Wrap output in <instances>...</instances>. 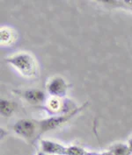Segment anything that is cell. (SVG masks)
<instances>
[{
	"label": "cell",
	"mask_w": 132,
	"mask_h": 155,
	"mask_svg": "<svg viewBox=\"0 0 132 155\" xmlns=\"http://www.w3.org/2000/svg\"><path fill=\"white\" fill-rule=\"evenodd\" d=\"M50 106L51 109H53V110H57L58 107H59V103H58L57 99H56V98H54V99H51V101H50Z\"/></svg>",
	"instance_id": "8fae6325"
},
{
	"label": "cell",
	"mask_w": 132,
	"mask_h": 155,
	"mask_svg": "<svg viewBox=\"0 0 132 155\" xmlns=\"http://www.w3.org/2000/svg\"><path fill=\"white\" fill-rule=\"evenodd\" d=\"M6 61L26 77H33L38 73L36 61L30 54L24 52L19 53L9 57Z\"/></svg>",
	"instance_id": "6da1fadb"
},
{
	"label": "cell",
	"mask_w": 132,
	"mask_h": 155,
	"mask_svg": "<svg viewBox=\"0 0 132 155\" xmlns=\"http://www.w3.org/2000/svg\"><path fill=\"white\" fill-rule=\"evenodd\" d=\"M15 35L14 32L12 29H9L7 27L1 28L0 31V42L2 45H9L14 41Z\"/></svg>",
	"instance_id": "ba28073f"
},
{
	"label": "cell",
	"mask_w": 132,
	"mask_h": 155,
	"mask_svg": "<svg viewBox=\"0 0 132 155\" xmlns=\"http://www.w3.org/2000/svg\"><path fill=\"white\" fill-rule=\"evenodd\" d=\"M128 147H129L130 150V152L132 153V137L130 138V139L129 140V143H128Z\"/></svg>",
	"instance_id": "7c38bea8"
},
{
	"label": "cell",
	"mask_w": 132,
	"mask_h": 155,
	"mask_svg": "<svg viewBox=\"0 0 132 155\" xmlns=\"http://www.w3.org/2000/svg\"><path fill=\"white\" fill-rule=\"evenodd\" d=\"M113 155H130L131 153L128 145L124 144H117L115 145L110 150Z\"/></svg>",
	"instance_id": "9c48e42d"
},
{
	"label": "cell",
	"mask_w": 132,
	"mask_h": 155,
	"mask_svg": "<svg viewBox=\"0 0 132 155\" xmlns=\"http://www.w3.org/2000/svg\"><path fill=\"white\" fill-rule=\"evenodd\" d=\"M13 130L23 139L31 140L36 132V124L30 119H20L14 124Z\"/></svg>",
	"instance_id": "3957f363"
},
{
	"label": "cell",
	"mask_w": 132,
	"mask_h": 155,
	"mask_svg": "<svg viewBox=\"0 0 132 155\" xmlns=\"http://www.w3.org/2000/svg\"><path fill=\"white\" fill-rule=\"evenodd\" d=\"M42 153L48 155H66L67 147L51 140H41Z\"/></svg>",
	"instance_id": "5b68a950"
},
{
	"label": "cell",
	"mask_w": 132,
	"mask_h": 155,
	"mask_svg": "<svg viewBox=\"0 0 132 155\" xmlns=\"http://www.w3.org/2000/svg\"><path fill=\"white\" fill-rule=\"evenodd\" d=\"M38 155H48V154H46V153H39Z\"/></svg>",
	"instance_id": "5bb4252c"
},
{
	"label": "cell",
	"mask_w": 132,
	"mask_h": 155,
	"mask_svg": "<svg viewBox=\"0 0 132 155\" xmlns=\"http://www.w3.org/2000/svg\"><path fill=\"white\" fill-rule=\"evenodd\" d=\"M47 90L50 95L55 97H64L68 90V84L64 78L54 77L48 83Z\"/></svg>",
	"instance_id": "277c9868"
},
{
	"label": "cell",
	"mask_w": 132,
	"mask_h": 155,
	"mask_svg": "<svg viewBox=\"0 0 132 155\" xmlns=\"http://www.w3.org/2000/svg\"><path fill=\"white\" fill-rule=\"evenodd\" d=\"M102 155H113V154H112V153H111V152H109V153H103Z\"/></svg>",
	"instance_id": "4fadbf2b"
},
{
	"label": "cell",
	"mask_w": 132,
	"mask_h": 155,
	"mask_svg": "<svg viewBox=\"0 0 132 155\" xmlns=\"http://www.w3.org/2000/svg\"><path fill=\"white\" fill-rule=\"evenodd\" d=\"M23 97L25 99L33 104L42 103L45 99V94L40 90H29L23 93Z\"/></svg>",
	"instance_id": "8992f818"
},
{
	"label": "cell",
	"mask_w": 132,
	"mask_h": 155,
	"mask_svg": "<svg viewBox=\"0 0 132 155\" xmlns=\"http://www.w3.org/2000/svg\"><path fill=\"white\" fill-rule=\"evenodd\" d=\"M81 110V109H78L72 110L70 113L64 115V116H57V117H53L45 120H41V122L38 123V128H39V133L41 134L43 132H46L48 131H51L56 129L57 127H59L63 124L66 123L69 119L73 117L77 113H78Z\"/></svg>",
	"instance_id": "7a4b0ae2"
},
{
	"label": "cell",
	"mask_w": 132,
	"mask_h": 155,
	"mask_svg": "<svg viewBox=\"0 0 132 155\" xmlns=\"http://www.w3.org/2000/svg\"><path fill=\"white\" fill-rule=\"evenodd\" d=\"M66 155H87V153L85 149L81 147H67V154Z\"/></svg>",
	"instance_id": "30bf717a"
},
{
	"label": "cell",
	"mask_w": 132,
	"mask_h": 155,
	"mask_svg": "<svg viewBox=\"0 0 132 155\" xmlns=\"http://www.w3.org/2000/svg\"><path fill=\"white\" fill-rule=\"evenodd\" d=\"M15 110V104L12 101L2 99L0 101V113L4 117L12 116Z\"/></svg>",
	"instance_id": "52a82bcc"
}]
</instances>
